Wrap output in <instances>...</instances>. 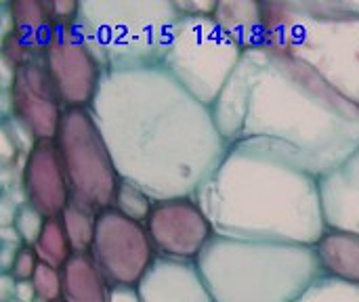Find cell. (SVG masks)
Wrapping results in <instances>:
<instances>
[{
	"label": "cell",
	"instance_id": "obj_28",
	"mask_svg": "<svg viewBox=\"0 0 359 302\" xmlns=\"http://www.w3.org/2000/svg\"><path fill=\"white\" fill-rule=\"evenodd\" d=\"M13 292H15V296H17V302H36L38 301V296H36V292H34V286H32V282H23V284H17V282H15V286H13Z\"/></svg>",
	"mask_w": 359,
	"mask_h": 302
},
{
	"label": "cell",
	"instance_id": "obj_3",
	"mask_svg": "<svg viewBox=\"0 0 359 302\" xmlns=\"http://www.w3.org/2000/svg\"><path fill=\"white\" fill-rule=\"evenodd\" d=\"M194 198L221 238L316 246L326 233L320 177L276 141L231 143Z\"/></svg>",
	"mask_w": 359,
	"mask_h": 302
},
{
	"label": "cell",
	"instance_id": "obj_2",
	"mask_svg": "<svg viewBox=\"0 0 359 302\" xmlns=\"http://www.w3.org/2000/svg\"><path fill=\"white\" fill-rule=\"evenodd\" d=\"M223 139H267L318 177L359 147V107L303 59L267 46L246 50L210 107Z\"/></svg>",
	"mask_w": 359,
	"mask_h": 302
},
{
	"label": "cell",
	"instance_id": "obj_29",
	"mask_svg": "<svg viewBox=\"0 0 359 302\" xmlns=\"http://www.w3.org/2000/svg\"><path fill=\"white\" fill-rule=\"evenodd\" d=\"M109 302H141V298L133 288H114Z\"/></svg>",
	"mask_w": 359,
	"mask_h": 302
},
{
	"label": "cell",
	"instance_id": "obj_22",
	"mask_svg": "<svg viewBox=\"0 0 359 302\" xmlns=\"http://www.w3.org/2000/svg\"><path fill=\"white\" fill-rule=\"evenodd\" d=\"M158 200H154L145 189H141L139 185L130 183V181H124L120 183L118 191H116V198H114V210H118L120 214H124L126 219L130 221H137L141 225L147 223L151 210H154V204Z\"/></svg>",
	"mask_w": 359,
	"mask_h": 302
},
{
	"label": "cell",
	"instance_id": "obj_15",
	"mask_svg": "<svg viewBox=\"0 0 359 302\" xmlns=\"http://www.w3.org/2000/svg\"><path fill=\"white\" fill-rule=\"evenodd\" d=\"M320 200L326 229L359 235V147L320 177Z\"/></svg>",
	"mask_w": 359,
	"mask_h": 302
},
{
	"label": "cell",
	"instance_id": "obj_6",
	"mask_svg": "<svg viewBox=\"0 0 359 302\" xmlns=\"http://www.w3.org/2000/svg\"><path fill=\"white\" fill-rule=\"evenodd\" d=\"M181 13L172 0H84L78 27L105 71L162 67Z\"/></svg>",
	"mask_w": 359,
	"mask_h": 302
},
{
	"label": "cell",
	"instance_id": "obj_16",
	"mask_svg": "<svg viewBox=\"0 0 359 302\" xmlns=\"http://www.w3.org/2000/svg\"><path fill=\"white\" fill-rule=\"evenodd\" d=\"M212 19L244 53L265 46L263 0H219Z\"/></svg>",
	"mask_w": 359,
	"mask_h": 302
},
{
	"label": "cell",
	"instance_id": "obj_1",
	"mask_svg": "<svg viewBox=\"0 0 359 302\" xmlns=\"http://www.w3.org/2000/svg\"><path fill=\"white\" fill-rule=\"evenodd\" d=\"M90 111L120 177L154 200L194 198L229 147L212 109L164 67L105 71Z\"/></svg>",
	"mask_w": 359,
	"mask_h": 302
},
{
	"label": "cell",
	"instance_id": "obj_5",
	"mask_svg": "<svg viewBox=\"0 0 359 302\" xmlns=\"http://www.w3.org/2000/svg\"><path fill=\"white\" fill-rule=\"evenodd\" d=\"M265 46L309 63L359 107V13L349 0H263Z\"/></svg>",
	"mask_w": 359,
	"mask_h": 302
},
{
	"label": "cell",
	"instance_id": "obj_27",
	"mask_svg": "<svg viewBox=\"0 0 359 302\" xmlns=\"http://www.w3.org/2000/svg\"><path fill=\"white\" fill-rule=\"evenodd\" d=\"M175 6L179 8L181 15L185 17H212L217 11V2L219 0H210V2H196V0H172Z\"/></svg>",
	"mask_w": 359,
	"mask_h": 302
},
{
	"label": "cell",
	"instance_id": "obj_11",
	"mask_svg": "<svg viewBox=\"0 0 359 302\" xmlns=\"http://www.w3.org/2000/svg\"><path fill=\"white\" fill-rule=\"evenodd\" d=\"M160 259L196 263L217 235L196 198L158 200L145 223Z\"/></svg>",
	"mask_w": 359,
	"mask_h": 302
},
{
	"label": "cell",
	"instance_id": "obj_24",
	"mask_svg": "<svg viewBox=\"0 0 359 302\" xmlns=\"http://www.w3.org/2000/svg\"><path fill=\"white\" fill-rule=\"evenodd\" d=\"M34 292L38 301L42 302H59L63 292V280H61V269H53L48 265H38L34 280H32Z\"/></svg>",
	"mask_w": 359,
	"mask_h": 302
},
{
	"label": "cell",
	"instance_id": "obj_18",
	"mask_svg": "<svg viewBox=\"0 0 359 302\" xmlns=\"http://www.w3.org/2000/svg\"><path fill=\"white\" fill-rule=\"evenodd\" d=\"M322 273L326 277L359 286V235L326 229L316 244Z\"/></svg>",
	"mask_w": 359,
	"mask_h": 302
},
{
	"label": "cell",
	"instance_id": "obj_10",
	"mask_svg": "<svg viewBox=\"0 0 359 302\" xmlns=\"http://www.w3.org/2000/svg\"><path fill=\"white\" fill-rule=\"evenodd\" d=\"M65 109L90 107L105 69L78 27V19L57 25L40 55Z\"/></svg>",
	"mask_w": 359,
	"mask_h": 302
},
{
	"label": "cell",
	"instance_id": "obj_8",
	"mask_svg": "<svg viewBox=\"0 0 359 302\" xmlns=\"http://www.w3.org/2000/svg\"><path fill=\"white\" fill-rule=\"evenodd\" d=\"M55 145L63 162L72 202L97 214L111 208L122 177L90 107L65 109Z\"/></svg>",
	"mask_w": 359,
	"mask_h": 302
},
{
	"label": "cell",
	"instance_id": "obj_17",
	"mask_svg": "<svg viewBox=\"0 0 359 302\" xmlns=\"http://www.w3.org/2000/svg\"><path fill=\"white\" fill-rule=\"evenodd\" d=\"M63 302H109L111 286L93 261L90 252L74 254L61 269Z\"/></svg>",
	"mask_w": 359,
	"mask_h": 302
},
{
	"label": "cell",
	"instance_id": "obj_30",
	"mask_svg": "<svg viewBox=\"0 0 359 302\" xmlns=\"http://www.w3.org/2000/svg\"><path fill=\"white\" fill-rule=\"evenodd\" d=\"M59 302H63V301H59Z\"/></svg>",
	"mask_w": 359,
	"mask_h": 302
},
{
	"label": "cell",
	"instance_id": "obj_25",
	"mask_svg": "<svg viewBox=\"0 0 359 302\" xmlns=\"http://www.w3.org/2000/svg\"><path fill=\"white\" fill-rule=\"evenodd\" d=\"M38 265H40V261H38V254H36L34 246H19L15 250V254H13V261L8 265V269H6V275L17 284L32 282Z\"/></svg>",
	"mask_w": 359,
	"mask_h": 302
},
{
	"label": "cell",
	"instance_id": "obj_26",
	"mask_svg": "<svg viewBox=\"0 0 359 302\" xmlns=\"http://www.w3.org/2000/svg\"><path fill=\"white\" fill-rule=\"evenodd\" d=\"M44 221L46 219L40 212H36L34 208H29L25 204L15 214V233L25 242V246H34L36 240L40 238V231L44 227Z\"/></svg>",
	"mask_w": 359,
	"mask_h": 302
},
{
	"label": "cell",
	"instance_id": "obj_4",
	"mask_svg": "<svg viewBox=\"0 0 359 302\" xmlns=\"http://www.w3.org/2000/svg\"><path fill=\"white\" fill-rule=\"evenodd\" d=\"M196 265L215 302H294L324 275L316 246L221 235Z\"/></svg>",
	"mask_w": 359,
	"mask_h": 302
},
{
	"label": "cell",
	"instance_id": "obj_21",
	"mask_svg": "<svg viewBox=\"0 0 359 302\" xmlns=\"http://www.w3.org/2000/svg\"><path fill=\"white\" fill-rule=\"evenodd\" d=\"M61 223L65 227V233H67L74 254L90 252L95 233H97V212L69 202L61 214Z\"/></svg>",
	"mask_w": 359,
	"mask_h": 302
},
{
	"label": "cell",
	"instance_id": "obj_12",
	"mask_svg": "<svg viewBox=\"0 0 359 302\" xmlns=\"http://www.w3.org/2000/svg\"><path fill=\"white\" fill-rule=\"evenodd\" d=\"M8 103L13 120L32 141H55L65 105L42 59H34L13 71Z\"/></svg>",
	"mask_w": 359,
	"mask_h": 302
},
{
	"label": "cell",
	"instance_id": "obj_20",
	"mask_svg": "<svg viewBox=\"0 0 359 302\" xmlns=\"http://www.w3.org/2000/svg\"><path fill=\"white\" fill-rule=\"evenodd\" d=\"M34 250H36L38 261L42 265H48L53 269L65 267V263L74 256V250H72V244L67 240L61 217L44 221V227L40 231V238L34 244Z\"/></svg>",
	"mask_w": 359,
	"mask_h": 302
},
{
	"label": "cell",
	"instance_id": "obj_7",
	"mask_svg": "<svg viewBox=\"0 0 359 302\" xmlns=\"http://www.w3.org/2000/svg\"><path fill=\"white\" fill-rule=\"evenodd\" d=\"M244 50L212 17H181L162 67L200 103L212 107Z\"/></svg>",
	"mask_w": 359,
	"mask_h": 302
},
{
	"label": "cell",
	"instance_id": "obj_14",
	"mask_svg": "<svg viewBox=\"0 0 359 302\" xmlns=\"http://www.w3.org/2000/svg\"><path fill=\"white\" fill-rule=\"evenodd\" d=\"M141 302H215L196 263L156 259L137 286Z\"/></svg>",
	"mask_w": 359,
	"mask_h": 302
},
{
	"label": "cell",
	"instance_id": "obj_9",
	"mask_svg": "<svg viewBox=\"0 0 359 302\" xmlns=\"http://www.w3.org/2000/svg\"><path fill=\"white\" fill-rule=\"evenodd\" d=\"M90 256L111 288L133 290H137L158 259L145 225L126 219L114 208L97 214Z\"/></svg>",
	"mask_w": 359,
	"mask_h": 302
},
{
	"label": "cell",
	"instance_id": "obj_13",
	"mask_svg": "<svg viewBox=\"0 0 359 302\" xmlns=\"http://www.w3.org/2000/svg\"><path fill=\"white\" fill-rule=\"evenodd\" d=\"M25 204L44 219H57L72 202L67 177L55 141L32 143L21 172Z\"/></svg>",
	"mask_w": 359,
	"mask_h": 302
},
{
	"label": "cell",
	"instance_id": "obj_23",
	"mask_svg": "<svg viewBox=\"0 0 359 302\" xmlns=\"http://www.w3.org/2000/svg\"><path fill=\"white\" fill-rule=\"evenodd\" d=\"M294 302H359V286L322 275Z\"/></svg>",
	"mask_w": 359,
	"mask_h": 302
},
{
	"label": "cell",
	"instance_id": "obj_19",
	"mask_svg": "<svg viewBox=\"0 0 359 302\" xmlns=\"http://www.w3.org/2000/svg\"><path fill=\"white\" fill-rule=\"evenodd\" d=\"M4 6L11 19V27L6 29V34L11 32L27 42L40 57L42 48L57 27L50 11V0H13Z\"/></svg>",
	"mask_w": 359,
	"mask_h": 302
}]
</instances>
